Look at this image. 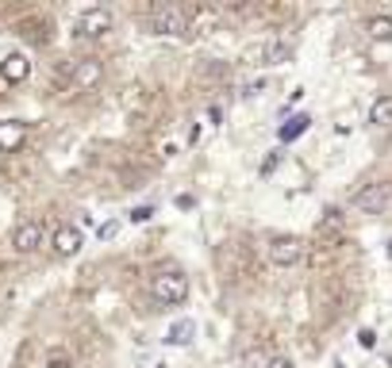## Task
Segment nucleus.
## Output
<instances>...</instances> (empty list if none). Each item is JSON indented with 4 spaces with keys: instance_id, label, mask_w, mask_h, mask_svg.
<instances>
[{
    "instance_id": "obj_9",
    "label": "nucleus",
    "mask_w": 392,
    "mask_h": 368,
    "mask_svg": "<svg viewBox=\"0 0 392 368\" xmlns=\"http://www.w3.org/2000/svg\"><path fill=\"white\" fill-rule=\"evenodd\" d=\"M12 246H16L20 253L39 250V246H42V226H39V223H20V226H16V238H12Z\"/></svg>"
},
{
    "instance_id": "obj_11",
    "label": "nucleus",
    "mask_w": 392,
    "mask_h": 368,
    "mask_svg": "<svg viewBox=\"0 0 392 368\" xmlns=\"http://www.w3.org/2000/svg\"><path fill=\"white\" fill-rule=\"evenodd\" d=\"M193 338H196V319H177L173 326H169V334H166L169 345H188Z\"/></svg>"
},
{
    "instance_id": "obj_15",
    "label": "nucleus",
    "mask_w": 392,
    "mask_h": 368,
    "mask_svg": "<svg viewBox=\"0 0 392 368\" xmlns=\"http://www.w3.org/2000/svg\"><path fill=\"white\" fill-rule=\"evenodd\" d=\"M339 226H343V211H339V207H327V219L319 223V231L331 234V231H339Z\"/></svg>"
},
{
    "instance_id": "obj_14",
    "label": "nucleus",
    "mask_w": 392,
    "mask_h": 368,
    "mask_svg": "<svg viewBox=\"0 0 392 368\" xmlns=\"http://www.w3.org/2000/svg\"><path fill=\"white\" fill-rule=\"evenodd\" d=\"M369 35L377 42H392V16H373V20H369Z\"/></svg>"
},
{
    "instance_id": "obj_20",
    "label": "nucleus",
    "mask_w": 392,
    "mask_h": 368,
    "mask_svg": "<svg viewBox=\"0 0 392 368\" xmlns=\"http://www.w3.org/2000/svg\"><path fill=\"white\" fill-rule=\"evenodd\" d=\"M265 368H296V365L289 357H269V365H265Z\"/></svg>"
},
{
    "instance_id": "obj_12",
    "label": "nucleus",
    "mask_w": 392,
    "mask_h": 368,
    "mask_svg": "<svg viewBox=\"0 0 392 368\" xmlns=\"http://www.w3.org/2000/svg\"><path fill=\"white\" fill-rule=\"evenodd\" d=\"M308 127H312V119H308V116H293L289 123H281L277 138H281V142H296V138H300V135L308 131Z\"/></svg>"
},
{
    "instance_id": "obj_16",
    "label": "nucleus",
    "mask_w": 392,
    "mask_h": 368,
    "mask_svg": "<svg viewBox=\"0 0 392 368\" xmlns=\"http://www.w3.org/2000/svg\"><path fill=\"white\" fill-rule=\"evenodd\" d=\"M116 234H119V223H116V219H108V223L97 226V238H100V242H112Z\"/></svg>"
},
{
    "instance_id": "obj_10",
    "label": "nucleus",
    "mask_w": 392,
    "mask_h": 368,
    "mask_svg": "<svg viewBox=\"0 0 392 368\" xmlns=\"http://www.w3.org/2000/svg\"><path fill=\"white\" fill-rule=\"evenodd\" d=\"M100 77H104V66H100V62H93V58L73 66V88H93Z\"/></svg>"
},
{
    "instance_id": "obj_13",
    "label": "nucleus",
    "mask_w": 392,
    "mask_h": 368,
    "mask_svg": "<svg viewBox=\"0 0 392 368\" xmlns=\"http://www.w3.org/2000/svg\"><path fill=\"white\" fill-rule=\"evenodd\" d=\"M369 123H377V127H389L392 123V96H377V100H373Z\"/></svg>"
},
{
    "instance_id": "obj_19",
    "label": "nucleus",
    "mask_w": 392,
    "mask_h": 368,
    "mask_svg": "<svg viewBox=\"0 0 392 368\" xmlns=\"http://www.w3.org/2000/svg\"><path fill=\"white\" fill-rule=\"evenodd\" d=\"M358 345L373 349V345H377V334H373V330H358Z\"/></svg>"
},
{
    "instance_id": "obj_1",
    "label": "nucleus",
    "mask_w": 392,
    "mask_h": 368,
    "mask_svg": "<svg viewBox=\"0 0 392 368\" xmlns=\"http://www.w3.org/2000/svg\"><path fill=\"white\" fill-rule=\"evenodd\" d=\"M150 295L166 307H177V303L188 300V276L181 269H158L150 276Z\"/></svg>"
},
{
    "instance_id": "obj_5",
    "label": "nucleus",
    "mask_w": 392,
    "mask_h": 368,
    "mask_svg": "<svg viewBox=\"0 0 392 368\" xmlns=\"http://www.w3.org/2000/svg\"><path fill=\"white\" fill-rule=\"evenodd\" d=\"M185 27H188V20H185L181 8H158L154 16H150V31H154V35H181Z\"/></svg>"
},
{
    "instance_id": "obj_3",
    "label": "nucleus",
    "mask_w": 392,
    "mask_h": 368,
    "mask_svg": "<svg viewBox=\"0 0 392 368\" xmlns=\"http://www.w3.org/2000/svg\"><path fill=\"white\" fill-rule=\"evenodd\" d=\"M112 31V12L108 8H88L77 16V35L81 39H100Z\"/></svg>"
},
{
    "instance_id": "obj_4",
    "label": "nucleus",
    "mask_w": 392,
    "mask_h": 368,
    "mask_svg": "<svg viewBox=\"0 0 392 368\" xmlns=\"http://www.w3.org/2000/svg\"><path fill=\"white\" fill-rule=\"evenodd\" d=\"M300 257H304V242H300V238H273V242H269V261H273L277 269H293Z\"/></svg>"
},
{
    "instance_id": "obj_7",
    "label": "nucleus",
    "mask_w": 392,
    "mask_h": 368,
    "mask_svg": "<svg viewBox=\"0 0 392 368\" xmlns=\"http://www.w3.org/2000/svg\"><path fill=\"white\" fill-rule=\"evenodd\" d=\"M27 73H31L27 54H8V58L0 62V77L8 81V85H20V81H27Z\"/></svg>"
},
{
    "instance_id": "obj_21",
    "label": "nucleus",
    "mask_w": 392,
    "mask_h": 368,
    "mask_svg": "<svg viewBox=\"0 0 392 368\" xmlns=\"http://www.w3.org/2000/svg\"><path fill=\"white\" fill-rule=\"evenodd\" d=\"M42 368H73V365H69L66 357H50V360H47V365H42Z\"/></svg>"
},
{
    "instance_id": "obj_6",
    "label": "nucleus",
    "mask_w": 392,
    "mask_h": 368,
    "mask_svg": "<svg viewBox=\"0 0 392 368\" xmlns=\"http://www.w3.org/2000/svg\"><path fill=\"white\" fill-rule=\"evenodd\" d=\"M27 142V123L23 119H0V150L12 154V150H20Z\"/></svg>"
},
{
    "instance_id": "obj_17",
    "label": "nucleus",
    "mask_w": 392,
    "mask_h": 368,
    "mask_svg": "<svg viewBox=\"0 0 392 368\" xmlns=\"http://www.w3.org/2000/svg\"><path fill=\"white\" fill-rule=\"evenodd\" d=\"M127 219H131V223H150V219H154V207L143 204V207H135V211H131Z\"/></svg>"
},
{
    "instance_id": "obj_8",
    "label": "nucleus",
    "mask_w": 392,
    "mask_h": 368,
    "mask_svg": "<svg viewBox=\"0 0 392 368\" xmlns=\"http://www.w3.org/2000/svg\"><path fill=\"white\" fill-rule=\"evenodd\" d=\"M81 246H85V238H81L77 226H58V231H54V253H62V257H73Z\"/></svg>"
},
{
    "instance_id": "obj_18",
    "label": "nucleus",
    "mask_w": 392,
    "mask_h": 368,
    "mask_svg": "<svg viewBox=\"0 0 392 368\" xmlns=\"http://www.w3.org/2000/svg\"><path fill=\"white\" fill-rule=\"evenodd\" d=\"M284 54H289V47H284V42H273V47L265 50V58H269V66H277V62H281Z\"/></svg>"
},
{
    "instance_id": "obj_2",
    "label": "nucleus",
    "mask_w": 392,
    "mask_h": 368,
    "mask_svg": "<svg viewBox=\"0 0 392 368\" xmlns=\"http://www.w3.org/2000/svg\"><path fill=\"white\" fill-rule=\"evenodd\" d=\"M389 200H392V184L389 181H373V184H365L362 192L354 196V207H358V211H369V215H381L384 207H389Z\"/></svg>"
}]
</instances>
